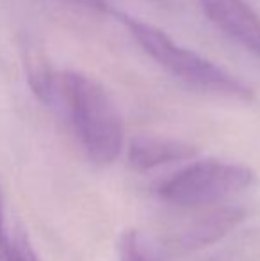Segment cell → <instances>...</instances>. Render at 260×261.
<instances>
[{
	"instance_id": "6da1fadb",
	"label": "cell",
	"mask_w": 260,
	"mask_h": 261,
	"mask_svg": "<svg viewBox=\"0 0 260 261\" xmlns=\"http://www.w3.org/2000/svg\"><path fill=\"white\" fill-rule=\"evenodd\" d=\"M56 103L63 105L73 134L93 164L111 165L118 160L123 149L122 116L97 79L80 71L59 73Z\"/></svg>"
},
{
	"instance_id": "7a4b0ae2",
	"label": "cell",
	"mask_w": 260,
	"mask_h": 261,
	"mask_svg": "<svg viewBox=\"0 0 260 261\" xmlns=\"http://www.w3.org/2000/svg\"><path fill=\"white\" fill-rule=\"evenodd\" d=\"M122 21L139 48L182 84L201 93L230 100L250 101L253 98V89L241 79L193 50L178 45L171 36L155 25L127 14H122Z\"/></svg>"
},
{
	"instance_id": "3957f363",
	"label": "cell",
	"mask_w": 260,
	"mask_h": 261,
	"mask_svg": "<svg viewBox=\"0 0 260 261\" xmlns=\"http://www.w3.org/2000/svg\"><path fill=\"white\" fill-rule=\"evenodd\" d=\"M253 183L255 172L246 165L208 158L168 176L160 181L157 196L171 206L195 210L235 197Z\"/></svg>"
},
{
	"instance_id": "277c9868",
	"label": "cell",
	"mask_w": 260,
	"mask_h": 261,
	"mask_svg": "<svg viewBox=\"0 0 260 261\" xmlns=\"http://www.w3.org/2000/svg\"><path fill=\"white\" fill-rule=\"evenodd\" d=\"M225 36L260 59V16L246 0H196Z\"/></svg>"
},
{
	"instance_id": "5b68a950",
	"label": "cell",
	"mask_w": 260,
	"mask_h": 261,
	"mask_svg": "<svg viewBox=\"0 0 260 261\" xmlns=\"http://www.w3.org/2000/svg\"><path fill=\"white\" fill-rule=\"evenodd\" d=\"M198 149L189 142L178 139L159 137V135H141L130 142L127 158L134 171L145 172L162 167L168 164L193 158Z\"/></svg>"
},
{
	"instance_id": "8992f818",
	"label": "cell",
	"mask_w": 260,
	"mask_h": 261,
	"mask_svg": "<svg viewBox=\"0 0 260 261\" xmlns=\"http://www.w3.org/2000/svg\"><path fill=\"white\" fill-rule=\"evenodd\" d=\"M246 213L239 206H221L201 215L184 229L180 245L184 251H198L221 242L239 227Z\"/></svg>"
},
{
	"instance_id": "52a82bcc",
	"label": "cell",
	"mask_w": 260,
	"mask_h": 261,
	"mask_svg": "<svg viewBox=\"0 0 260 261\" xmlns=\"http://www.w3.org/2000/svg\"><path fill=\"white\" fill-rule=\"evenodd\" d=\"M118 256L120 261H168L155 237L141 229H129L120 237Z\"/></svg>"
},
{
	"instance_id": "ba28073f",
	"label": "cell",
	"mask_w": 260,
	"mask_h": 261,
	"mask_svg": "<svg viewBox=\"0 0 260 261\" xmlns=\"http://www.w3.org/2000/svg\"><path fill=\"white\" fill-rule=\"evenodd\" d=\"M207 261H260V226L233 237Z\"/></svg>"
},
{
	"instance_id": "9c48e42d",
	"label": "cell",
	"mask_w": 260,
	"mask_h": 261,
	"mask_svg": "<svg viewBox=\"0 0 260 261\" xmlns=\"http://www.w3.org/2000/svg\"><path fill=\"white\" fill-rule=\"evenodd\" d=\"M0 261H39L23 233L7 234L0 245Z\"/></svg>"
},
{
	"instance_id": "30bf717a",
	"label": "cell",
	"mask_w": 260,
	"mask_h": 261,
	"mask_svg": "<svg viewBox=\"0 0 260 261\" xmlns=\"http://www.w3.org/2000/svg\"><path fill=\"white\" fill-rule=\"evenodd\" d=\"M7 234V224H6V210H4V197H2V192H0V245L6 242Z\"/></svg>"
},
{
	"instance_id": "8fae6325",
	"label": "cell",
	"mask_w": 260,
	"mask_h": 261,
	"mask_svg": "<svg viewBox=\"0 0 260 261\" xmlns=\"http://www.w3.org/2000/svg\"><path fill=\"white\" fill-rule=\"evenodd\" d=\"M75 2L82 4L86 7H93V9H104L105 0H75Z\"/></svg>"
}]
</instances>
